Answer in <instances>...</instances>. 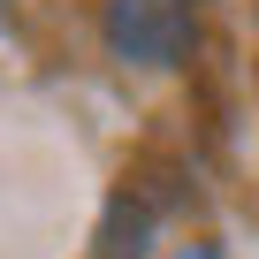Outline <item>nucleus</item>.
<instances>
[{"label":"nucleus","mask_w":259,"mask_h":259,"mask_svg":"<svg viewBox=\"0 0 259 259\" xmlns=\"http://www.w3.org/2000/svg\"><path fill=\"white\" fill-rule=\"evenodd\" d=\"M99 38L114 61H138V69H176L191 54V8L183 0H107L99 16Z\"/></svg>","instance_id":"1"},{"label":"nucleus","mask_w":259,"mask_h":259,"mask_svg":"<svg viewBox=\"0 0 259 259\" xmlns=\"http://www.w3.org/2000/svg\"><path fill=\"white\" fill-rule=\"evenodd\" d=\"M176 259H229V251H221V244H183Z\"/></svg>","instance_id":"3"},{"label":"nucleus","mask_w":259,"mask_h":259,"mask_svg":"<svg viewBox=\"0 0 259 259\" xmlns=\"http://www.w3.org/2000/svg\"><path fill=\"white\" fill-rule=\"evenodd\" d=\"M145 251H153V198L114 191V198H107V221H99L92 259H145Z\"/></svg>","instance_id":"2"}]
</instances>
